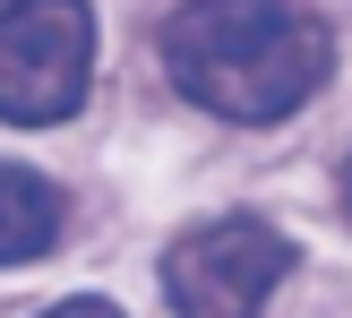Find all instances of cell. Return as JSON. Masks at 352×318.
I'll return each instance as SVG.
<instances>
[{"label": "cell", "mask_w": 352, "mask_h": 318, "mask_svg": "<svg viewBox=\"0 0 352 318\" xmlns=\"http://www.w3.org/2000/svg\"><path fill=\"white\" fill-rule=\"evenodd\" d=\"M327 26L301 0H189L164 17V69L223 120H284L327 86Z\"/></svg>", "instance_id": "obj_1"}, {"label": "cell", "mask_w": 352, "mask_h": 318, "mask_svg": "<svg viewBox=\"0 0 352 318\" xmlns=\"http://www.w3.org/2000/svg\"><path fill=\"white\" fill-rule=\"evenodd\" d=\"M95 69V17L86 0H9L0 9V120L43 129L86 103Z\"/></svg>", "instance_id": "obj_2"}, {"label": "cell", "mask_w": 352, "mask_h": 318, "mask_svg": "<svg viewBox=\"0 0 352 318\" xmlns=\"http://www.w3.org/2000/svg\"><path fill=\"white\" fill-rule=\"evenodd\" d=\"M292 275V241L258 215H215L164 250L172 318H258Z\"/></svg>", "instance_id": "obj_3"}, {"label": "cell", "mask_w": 352, "mask_h": 318, "mask_svg": "<svg viewBox=\"0 0 352 318\" xmlns=\"http://www.w3.org/2000/svg\"><path fill=\"white\" fill-rule=\"evenodd\" d=\"M52 241H60V189L26 164H0V267L43 258Z\"/></svg>", "instance_id": "obj_4"}, {"label": "cell", "mask_w": 352, "mask_h": 318, "mask_svg": "<svg viewBox=\"0 0 352 318\" xmlns=\"http://www.w3.org/2000/svg\"><path fill=\"white\" fill-rule=\"evenodd\" d=\"M43 318H120L112 301H60V310H43Z\"/></svg>", "instance_id": "obj_5"}, {"label": "cell", "mask_w": 352, "mask_h": 318, "mask_svg": "<svg viewBox=\"0 0 352 318\" xmlns=\"http://www.w3.org/2000/svg\"><path fill=\"white\" fill-rule=\"evenodd\" d=\"M344 215H352V164H344Z\"/></svg>", "instance_id": "obj_6"}]
</instances>
